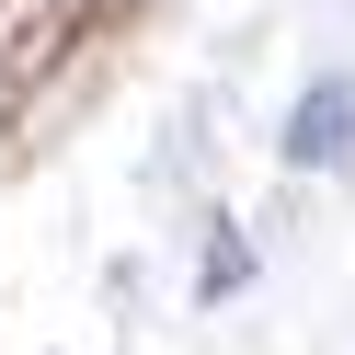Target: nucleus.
I'll return each mask as SVG.
<instances>
[{"label":"nucleus","instance_id":"f257e3e1","mask_svg":"<svg viewBox=\"0 0 355 355\" xmlns=\"http://www.w3.org/2000/svg\"><path fill=\"white\" fill-rule=\"evenodd\" d=\"M344 138H355V80H321L286 126V161H344Z\"/></svg>","mask_w":355,"mask_h":355}]
</instances>
